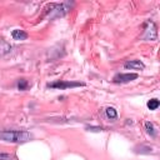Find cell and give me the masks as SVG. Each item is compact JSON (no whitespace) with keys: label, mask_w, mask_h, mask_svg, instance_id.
I'll use <instances>...</instances> for the list:
<instances>
[{"label":"cell","mask_w":160,"mask_h":160,"mask_svg":"<svg viewBox=\"0 0 160 160\" xmlns=\"http://www.w3.org/2000/svg\"><path fill=\"white\" fill-rule=\"evenodd\" d=\"M85 84L84 82H80V81H66V80H56V81H52V82H49L46 86L50 88V89H59V90H65V89H69V88H80V86H84Z\"/></svg>","instance_id":"cell-2"},{"label":"cell","mask_w":160,"mask_h":160,"mask_svg":"<svg viewBox=\"0 0 160 160\" xmlns=\"http://www.w3.org/2000/svg\"><path fill=\"white\" fill-rule=\"evenodd\" d=\"M144 28H145V31H144L142 38L146 39V40H156V38H158V30H156L155 22L151 21V20H146L145 24H144Z\"/></svg>","instance_id":"cell-3"},{"label":"cell","mask_w":160,"mask_h":160,"mask_svg":"<svg viewBox=\"0 0 160 160\" xmlns=\"http://www.w3.org/2000/svg\"><path fill=\"white\" fill-rule=\"evenodd\" d=\"M124 68L125 69H130V70H144L145 65L140 60H129V61H126L124 64Z\"/></svg>","instance_id":"cell-5"},{"label":"cell","mask_w":160,"mask_h":160,"mask_svg":"<svg viewBox=\"0 0 160 160\" xmlns=\"http://www.w3.org/2000/svg\"><path fill=\"white\" fill-rule=\"evenodd\" d=\"M11 38L14 40H18V41H22V40H26L29 38V34L21 29H14L11 31Z\"/></svg>","instance_id":"cell-6"},{"label":"cell","mask_w":160,"mask_h":160,"mask_svg":"<svg viewBox=\"0 0 160 160\" xmlns=\"http://www.w3.org/2000/svg\"><path fill=\"white\" fill-rule=\"evenodd\" d=\"M145 130H146V132H148L151 138H155V136H156V130H155V126H154L152 122L146 121V122H145Z\"/></svg>","instance_id":"cell-8"},{"label":"cell","mask_w":160,"mask_h":160,"mask_svg":"<svg viewBox=\"0 0 160 160\" xmlns=\"http://www.w3.org/2000/svg\"><path fill=\"white\" fill-rule=\"evenodd\" d=\"M31 139V134L25 130H2L0 131V140L14 144H22Z\"/></svg>","instance_id":"cell-1"},{"label":"cell","mask_w":160,"mask_h":160,"mask_svg":"<svg viewBox=\"0 0 160 160\" xmlns=\"http://www.w3.org/2000/svg\"><path fill=\"white\" fill-rule=\"evenodd\" d=\"M139 75L136 72H128V74H124V72H119L116 75H114L112 78V82L115 84H125V82H130L135 79H138Z\"/></svg>","instance_id":"cell-4"},{"label":"cell","mask_w":160,"mask_h":160,"mask_svg":"<svg viewBox=\"0 0 160 160\" xmlns=\"http://www.w3.org/2000/svg\"><path fill=\"white\" fill-rule=\"evenodd\" d=\"M0 160H16L14 155L10 154H5V152H0Z\"/></svg>","instance_id":"cell-11"},{"label":"cell","mask_w":160,"mask_h":160,"mask_svg":"<svg viewBox=\"0 0 160 160\" xmlns=\"http://www.w3.org/2000/svg\"><path fill=\"white\" fill-rule=\"evenodd\" d=\"M159 105H160V102H159L158 99H150V100L148 101V104H146V106H148L150 110H156V109L159 108Z\"/></svg>","instance_id":"cell-9"},{"label":"cell","mask_w":160,"mask_h":160,"mask_svg":"<svg viewBox=\"0 0 160 160\" xmlns=\"http://www.w3.org/2000/svg\"><path fill=\"white\" fill-rule=\"evenodd\" d=\"M105 115H106L108 119H110V120H115V119L118 118V111H116L114 108L109 106V108L105 109Z\"/></svg>","instance_id":"cell-7"},{"label":"cell","mask_w":160,"mask_h":160,"mask_svg":"<svg viewBox=\"0 0 160 160\" xmlns=\"http://www.w3.org/2000/svg\"><path fill=\"white\" fill-rule=\"evenodd\" d=\"M16 86H18L19 90L22 91V90H26V89L29 88V82H28V80H25V79H20V80L18 81Z\"/></svg>","instance_id":"cell-10"}]
</instances>
